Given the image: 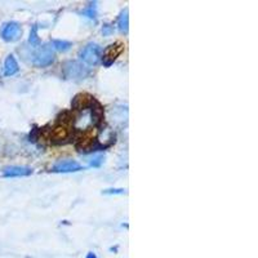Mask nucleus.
<instances>
[{
    "label": "nucleus",
    "instance_id": "obj_20",
    "mask_svg": "<svg viewBox=\"0 0 258 258\" xmlns=\"http://www.w3.org/2000/svg\"><path fill=\"white\" fill-rule=\"evenodd\" d=\"M85 258H97V255L94 254L93 252H89L88 254H87V257H85Z\"/></svg>",
    "mask_w": 258,
    "mask_h": 258
},
{
    "label": "nucleus",
    "instance_id": "obj_9",
    "mask_svg": "<svg viewBox=\"0 0 258 258\" xmlns=\"http://www.w3.org/2000/svg\"><path fill=\"white\" fill-rule=\"evenodd\" d=\"M32 173V169L25 165H8L3 168V176L6 178H15V177H26Z\"/></svg>",
    "mask_w": 258,
    "mask_h": 258
},
{
    "label": "nucleus",
    "instance_id": "obj_17",
    "mask_svg": "<svg viewBox=\"0 0 258 258\" xmlns=\"http://www.w3.org/2000/svg\"><path fill=\"white\" fill-rule=\"evenodd\" d=\"M103 160H105V156L103 155L94 156V158H92L91 160H89V165H91V167H94V168L100 167V165L103 163Z\"/></svg>",
    "mask_w": 258,
    "mask_h": 258
},
{
    "label": "nucleus",
    "instance_id": "obj_2",
    "mask_svg": "<svg viewBox=\"0 0 258 258\" xmlns=\"http://www.w3.org/2000/svg\"><path fill=\"white\" fill-rule=\"evenodd\" d=\"M62 73H63V77L66 79L80 82V80H84L89 77L91 70L79 61H68L63 63Z\"/></svg>",
    "mask_w": 258,
    "mask_h": 258
},
{
    "label": "nucleus",
    "instance_id": "obj_3",
    "mask_svg": "<svg viewBox=\"0 0 258 258\" xmlns=\"http://www.w3.org/2000/svg\"><path fill=\"white\" fill-rule=\"evenodd\" d=\"M31 57V63L35 68H47L56 59V52L50 44H44L32 53Z\"/></svg>",
    "mask_w": 258,
    "mask_h": 258
},
{
    "label": "nucleus",
    "instance_id": "obj_6",
    "mask_svg": "<svg viewBox=\"0 0 258 258\" xmlns=\"http://www.w3.org/2000/svg\"><path fill=\"white\" fill-rule=\"evenodd\" d=\"M21 35H22V29H21V25L16 21L6 22L0 29V36L7 43H13V41L18 40Z\"/></svg>",
    "mask_w": 258,
    "mask_h": 258
},
{
    "label": "nucleus",
    "instance_id": "obj_10",
    "mask_svg": "<svg viewBox=\"0 0 258 258\" xmlns=\"http://www.w3.org/2000/svg\"><path fill=\"white\" fill-rule=\"evenodd\" d=\"M93 102H94V98L91 96V94L79 93L74 97L71 105H73V107L75 110H87L91 107Z\"/></svg>",
    "mask_w": 258,
    "mask_h": 258
},
{
    "label": "nucleus",
    "instance_id": "obj_18",
    "mask_svg": "<svg viewBox=\"0 0 258 258\" xmlns=\"http://www.w3.org/2000/svg\"><path fill=\"white\" fill-rule=\"evenodd\" d=\"M102 192L106 195H112V194H124L125 190L124 188H107V190H103Z\"/></svg>",
    "mask_w": 258,
    "mask_h": 258
},
{
    "label": "nucleus",
    "instance_id": "obj_4",
    "mask_svg": "<svg viewBox=\"0 0 258 258\" xmlns=\"http://www.w3.org/2000/svg\"><path fill=\"white\" fill-rule=\"evenodd\" d=\"M75 147L82 153H89V151H97V149H102L97 141L96 129L88 128L77 138Z\"/></svg>",
    "mask_w": 258,
    "mask_h": 258
},
{
    "label": "nucleus",
    "instance_id": "obj_19",
    "mask_svg": "<svg viewBox=\"0 0 258 258\" xmlns=\"http://www.w3.org/2000/svg\"><path fill=\"white\" fill-rule=\"evenodd\" d=\"M112 32H114V27H112L111 25H105V26H103V29H102L103 35L109 36V35H111Z\"/></svg>",
    "mask_w": 258,
    "mask_h": 258
},
{
    "label": "nucleus",
    "instance_id": "obj_16",
    "mask_svg": "<svg viewBox=\"0 0 258 258\" xmlns=\"http://www.w3.org/2000/svg\"><path fill=\"white\" fill-rule=\"evenodd\" d=\"M29 43L31 44V47H34V48L40 47V39H39L38 26H36V25H34V26L31 27V31H30Z\"/></svg>",
    "mask_w": 258,
    "mask_h": 258
},
{
    "label": "nucleus",
    "instance_id": "obj_7",
    "mask_svg": "<svg viewBox=\"0 0 258 258\" xmlns=\"http://www.w3.org/2000/svg\"><path fill=\"white\" fill-rule=\"evenodd\" d=\"M123 50H124L123 43H115V44L109 45V47L103 50L102 57H101L103 66L110 68V66L116 61L117 57L120 56L121 53H123Z\"/></svg>",
    "mask_w": 258,
    "mask_h": 258
},
{
    "label": "nucleus",
    "instance_id": "obj_11",
    "mask_svg": "<svg viewBox=\"0 0 258 258\" xmlns=\"http://www.w3.org/2000/svg\"><path fill=\"white\" fill-rule=\"evenodd\" d=\"M20 71V66H18L17 59L15 58L13 54H8L4 61V68H3V74L4 77H13Z\"/></svg>",
    "mask_w": 258,
    "mask_h": 258
},
{
    "label": "nucleus",
    "instance_id": "obj_13",
    "mask_svg": "<svg viewBox=\"0 0 258 258\" xmlns=\"http://www.w3.org/2000/svg\"><path fill=\"white\" fill-rule=\"evenodd\" d=\"M117 27L120 30V32L126 34L129 30V17H128V9L123 11L121 15L119 16V20H117Z\"/></svg>",
    "mask_w": 258,
    "mask_h": 258
},
{
    "label": "nucleus",
    "instance_id": "obj_1",
    "mask_svg": "<svg viewBox=\"0 0 258 258\" xmlns=\"http://www.w3.org/2000/svg\"><path fill=\"white\" fill-rule=\"evenodd\" d=\"M73 123V117H69V119H64L63 115L59 119V123L57 125H54L52 128L49 133V142L52 145H64L66 142H69V140L71 138L73 135V129H71L70 124Z\"/></svg>",
    "mask_w": 258,
    "mask_h": 258
},
{
    "label": "nucleus",
    "instance_id": "obj_14",
    "mask_svg": "<svg viewBox=\"0 0 258 258\" xmlns=\"http://www.w3.org/2000/svg\"><path fill=\"white\" fill-rule=\"evenodd\" d=\"M82 15L85 16V17L91 18V20H96L97 17V3H89L87 6V8H84L82 11Z\"/></svg>",
    "mask_w": 258,
    "mask_h": 258
},
{
    "label": "nucleus",
    "instance_id": "obj_12",
    "mask_svg": "<svg viewBox=\"0 0 258 258\" xmlns=\"http://www.w3.org/2000/svg\"><path fill=\"white\" fill-rule=\"evenodd\" d=\"M91 110H92V123L94 124L96 126L101 125L103 121V117H105V112H103V107L101 106L100 102H97L94 100V102L92 103L91 106Z\"/></svg>",
    "mask_w": 258,
    "mask_h": 258
},
{
    "label": "nucleus",
    "instance_id": "obj_15",
    "mask_svg": "<svg viewBox=\"0 0 258 258\" xmlns=\"http://www.w3.org/2000/svg\"><path fill=\"white\" fill-rule=\"evenodd\" d=\"M52 47L53 49H57L59 52H68L73 44H71L70 41H66V40H53L52 41Z\"/></svg>",
    "mask_w": 258,
    "mask_h": 258
},
{
    "label": "nucleus",
    "instance_id": "obj_8",
    "mask_svg": "<svg viewBox=\"0 0 258 258\" xmlns=\"http://www.w3.org/2000/svg\"><path fill=\"white\" fill-rule=\"evenodd\" d=\"M82 169V165L77 160H71V159L59 160L53 165V172L56 173H71V172H79Z\"/></svg>",
    "mask_w": 258,
    "mask_h": 258
},
{
    "label": "nucleus",
    "instance_id": "obj_5",
    "mask_svg": "<svg viewBox=\"0 0 258 258\" xmlns=\"http://www.w3.org/2000/svg\"><path fill=\"white\" fill-rule=\"evenodd\" d=\"M102 47L96 43H89L85 45L82 50L79 52V57L84 63L91 64V66H96L97 63H100L101 57H102Z\"/></svg>",
    "mask_w": 258,
    "mask_h": 258
}]
</instances>
